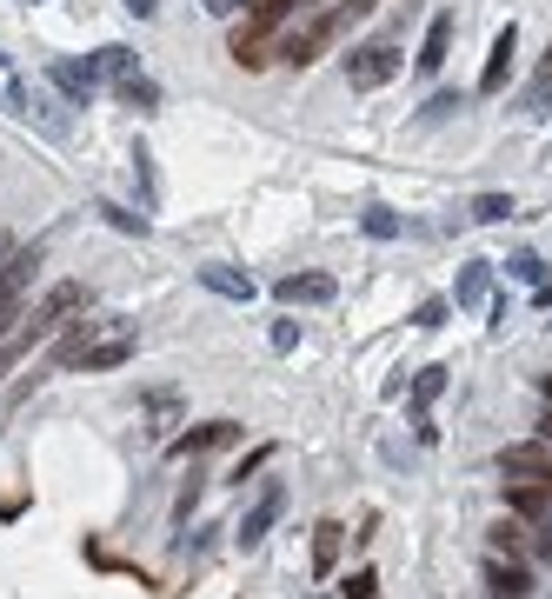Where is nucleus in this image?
Instances as JSON below:
<instances>
[{
  "mask_svg": "<svg viewBox=\"0 0 552 599\" xmlns=\"http://www.w3.org/2000/svg\"><path fill=\"white\" fill-rule=\"evenodd\" d=\"M492 547H500V553H519V547H526L519 520H500V526H492Z\"/></svg>",
  "mask_w": 552,
  "mask_h": 599,
  "instance_id": "obj_24",
  "label": "nucleus"
},
{
  "mask_svg": "<svg viewBox=\"0 0 552 599\" xmlns=\"http://www.w3.org/2000/svg\"><path fill=\"white\" fill-rule=\"evenodd\" d=\"M379 592V573H353L347 586H340V599H373Z\"/></svg>",
  "mask_w": 552,
  "mask_h": 599,
  "instance_id": "obj_25",
  "label": "nucleus"
},
{
  "mask_svg": "<svg viewBox=\"0 0 552 599\" xmlns=\"http://www.w3.org/2000/svg\"><path fill=\"white\" fill-rule=\"evenodd\" d=\"M80 307H87V287H80V280L47 287V294H40L27 313H21V326H14V334L0 340V379H8V373H14V366H21V360L40 347V340H47V334H61V326H67V313H80Z\"/></svg>",
  "mask_w": 552,
  "mask_h": 599,
  "instance_id": "obj_2",
  "label": "nucleus"
},
{
  "mask_svg": "<svg viewBox=\"0 0 552 599\" xmlns=\"http://www.w3.org/2000/svg\"><path fill=\"white\" fill-rule=\"evenodd\" d=\"M47 80H53V87H61V93L74 100V107H93V87H100L87 61H47Z\"/></svg>",
  "mask_w": 552,
  "mask_h": 599,
  "instance_id": "obj_7",
  "label": "nucleus"
},
{
  "mask_svg": "<svg viewBox=\"0 0 552 599\" xmlns=\"http://www.w3.org/2000/svg\"><path fill=\"white\" fill-rule=\"evenodd\" d=\"M87 67H93V80H106V87H127V80L140 74V61H134V47H100V53H93Z\"/></svg>",
  "mask_w": 552,
  "mask_h": 599,
  "instance_id": "obj_9",
  "label": "nucleus"
},
{
  "mask_svg": "<svg viewBox=\"0 0 552 599\" xmlns=\"http://www.w3.org/2000/svg\"><path fill=\"white\" fill-rule=\"evenodd\" d=\"M200 8H206V14H240L247 0H200Z\"/></svg>",
  "mask_w": 552,
  "mask_h": 599,
  "instance_id": "obj_30",
  "label": "nucleus"
},
{
  "mask_svg": "<svg viewBox=\"0 0 552 599\" xmlns=\"http://www.w3.org/2000/svg\"><path fill=\"white\" fill-rule=\"evenodd\" d=\"M447 47H453V14H432L426 47H419V74H439V67H447Z\"/></svg>",
  "mask_w": 552,
  "mask_h": 599,
  "instance_id": "obj_12",
  "label": "nucleus"
},
{
  "mask_svg": "<svg viewBox=\"0 0 552 599\" xmlns=\"http://www.w3.org/2000/svg\"><path fill=\"white\" fill-rule=\"evenodd\" d=\"M273 294H280L287 307H319V300H334V280H326V274H287Z\"/></svg>",
  "mask_w": 552,
  "mask_h": 599,
  "instance_id": "obj_10",
  "label": "nucleus"
},
{
  "mask_svg": "<svg viewBox=\"0 0 552 599\" xmlns=\"http://www.w3.org/2000/svg\"><path fill=\"white\" fill-rule=\"evenodd\" d=\"M34 274H40V247H21L8 266H0V340L21 326V313H27V287H34Z\"/></svg>",
  "mask_w": 552,
  "mask_h": 599,
  "instance_id": "obj_4",
  "label": "nucleus"
},
{
  "mask_svg": "<svg viewBox=\"0 0 552 599\" xmlns=\"http://www.w3.org/2000/svg\"><path fill=\"white\" fill-rule=\"evenodd\" d=\"M539 426H545V440H552V413H545V420H539Z\"/></svg>",
  "mask_w": 552,
  "mask_h": 599,
  "instance_id": "obj_33",
  "label": "nucleus"
},
{
  "mask_svg": "<svg viewBox=\"0 0 552 599\" xmlns=\"http://www.w3.org/2000/svg\"><path fill=\"white\" fill-rule=\"evenodd\" d=\"M400 47L393 40H373V47H353L347 53V80L360 87V93H373V87H386V80H400Z\"/></svg>",
  "mask_w": 552,
  "mask_h": 599,
  "instance_id": "obj_5",
  "label": "nucleus"
},
{
  "mask_svg": "<svg viewBox=\"0 0 552 599\" xmlns=\"http://www.w3.org/2000/svg\"><path fill=\"white\" fill-rule=\"evenodd\" d=\"M273 347L293 353V347H300V326H293V320H273Z\"/></svg>",
  "mask_w": 552,
  "mask_h": 599,
  "instance_id": "obj_28",
  "label": "nucleus"
},
{
  "mask_svg": "<svg viewBox=\"0 0 552 599\" xmlns=\"http://www.w3.org/2000/svg\"><path fill=\"white\" fill-rule=\"evenodd\" d=\"M526 547H532V560H545V566H552V520H532Z\"/></svg>",
  "mask_w": 552,
  "mask_h": 599,
  "instance_id": "obj_22",
  "label": "nucleus"
},
{
  "mask_svg": "<svg viewBox=\"0 0 552 599\" xmlns=\"http://www.w3.org/2000/svg\"><path fill=\"white\" fill-rule=\"evenodd\" d=\"M293 8H313V0H253V34H273Z\"/></svg>",
  "mask_w": 552,
  "mask_h": 599,
  "instance_id": "obj_16",
  "label": "nucleus"
},
{
  "mask_svg": "<svg viewBox=\"0 0 552 599\" xmlns=\"http://www.w3.org/2000/svg\"><path fill=\"white\" fill-rule=\"evenodd\" d=\"M153 8L160 0H127V14H140V21H153Z\"/></svg>",
  "mask_w": 552,
  "mask_h": 599,
  "instance_id": "obj_31",
  "label": "nucleus"
},
{
  "mask_svg": "<svg viewBox=\"0 0 552 599\" xmlns=\"http://www.w3.org/2000/svg\"><path fill=\"white\" fill-rule=\"evenodd\" d=\"M373 8H379V0H340V8H319V14H313L300 34H287V40H280V61H287V67H313L319 53L334 47L347 27H360Z\"/></svg>",
  "mask_w": 552,
  "mask_h": 599,
  "instance_id": "obj_3",
  "label": "nucleus"
},
{
  "mask_svg": "<svg viewBox=\"0 0 552 599\" xmlns=\"http://www.w3.org/2000/svg\"><path fill=\"white\" fill-rule=\"evenodd\" d=\"M134 353H140V334L127 320H93L87 313L74 334L53 347V366L61 373H106V366H127Z\"/></svg>",
  "mask_w": 552,
  "mask_h": 599,
  "instance_id": "obj_1",
  "label": "nucleus"
},
{
  "mask_svg": "<svg viewBox=\"0 0 552 599\" xmlns=\"http://www.w3.org/2000/svg\"><path fill=\"white\" fill-rule=\"evenodd\" d=\"M0 100H14V107H21V87H14V74H8V61H0Z\"/></svg>",
  "mask_w": 552,
  "mask_h": 599,
  "instance_id": "obj_29",
  "label": "nucleus"
},
{
  "mask_svg": "<svg viewBox=\"0 0 552 599\" xmlns=\"http://www.w3.org/2000/svg\"><path fill=\"white\" fill-rule=\"evenodd\" d=\"M513 274H519L526 287H539V280H545V260H539V253H519V260H513Z\"/></svg>",
  "mask_w": 552,
  "mask_h": 599,
  "instance_id": "obj_26",
  "label": "nucleus"
},
{
  "mask_svg": "<svg viewBox=\"0 0 552 599\" xmlns=\"http://www.w3.org/2000/svg\"><path fill=\"white\" fill-rule=\"evenodd\" d=\"M366 234H373V240H393V234H400V221H393L386 207H366Z\"/></svg>",
  "mask_w": 552,
  "mask_h": 599,
  "instance_id": "obj_23",
  "label": "nucleus"
},
{
  "mask_svg": "<svg viewBox=\"0 0 552 599\" xmlns=\"http://www.w3.org/2000/svg\"><path fill=\"white\" fill-rule=\"evenodd\" d=\"M234 440H240L234 420H206V426L187 433V440H174V453H213V447H234Z\"/></svg>",
  "mask_w": 552,
  "mask_h": 599,
  "instance_id": "obj_11",
  "label": "nucleus"
},
{
  "mask_svg": "<svg viewBox=\"0 0 552 599\" xmlns=\"http://www.w3.org/2000/svg\"><path fill=\"white\" fill-rule=\"evenodd\" d=\"M200 287H213L219 300H253V280L234 274V266H200Z\"/></svg>",
  "mask_w": 552,
  "mask_h": 599,
  "instance_id": "obj_15",
  "label": "nucleus"
},
{
  "mask_svg": "<svg viewBox=\"0 0 552 599\" xmlns=\"http://www.w3.org/2000/svg\"><path fill=\"white\" fill-rule=\"evenodd\" d=\"M287 513V486H266V494H260V507L240 520V547H260V539L273 533V520H280Z\"/></svg>",
  "mask_w": 552,
  "mask_h": 599,
  "instance_id": "obj_6",
  "label": "nucleus"
},
{
  "mask_svg": "<svg viewBox=\"0 0 552 599\" xmlns=\"http://www.w3.org/2000/svg\"><path fill=\"white\" fill-rule=\"evenodd\" d=\"M453 300H460V307H479V300H486V260H466V266H460Z\"/></svg>",
  "mask_w": 552,
  "mask_h": 599,
  "instance_id": "obj_17",
  "label": "nucleus"
},
{
  "mask_svg": "<svg viewBox=\"0 0 552 599\" xmlns=\"http://www.w3.org/2000/svg\"><path fill=\"white\" fill-rule=\"evenodd\" d=\"M513 53H519V27H500V40H492V61H486V74H479V93H500V87H506Z\"/></svg>",
  "mask_w": 552,
  "mask_h": 599,
  "instance_id": "obj_8",
  "label": "nucleus"
},
{
  "mask_svg": "<svg viewBox=\"0 0 552 599\" xmlns=\"http://www.w3.org/2000/svg\"><path fill=\"white\" fill-rule=\"evenodd\" d=\"M466 213H473V221H486V227H492V221H506V213H513V194H479V200H473Z\"/></svg>",
  "mask_w": 552,
  "mask_h": 599,
  "instance_id": "obj_20",
  "label": "nucleus"
},
{
  "mask_svg": "<svg viewBox=\"0 0 552 599\" xmlns=\"http://www.w3.org/2000/svg\"><path fill=\"white\" fill-rule=\"evenodd\" d=\"M266 61H273V34H253V27H240V34H234V67H253V74H260Z\"/></svg>",
  "mask_w": 552,
  "mask_h": 599,
  "instance_id": "obj_14",
  "label": "nucleus"
},
{
  "mask_svg": "<svg viewBox=\"0 0 552 599\" xmlns=\"http://www.w3.org/2000/svg\"><path fill=\"white\" fill-rule=\"evenodd\" d=\"M539 107H552V47H545V61H539V74L526 87V114H539Z\"/></svg>",
  "mask_w": 552,
  "mask_h": 599,
  "instance_id": "obj_18",
  "label": "nucleus"
},
{
  "mask_svg": "<svg viewBox=\"0 0 552 599\" xmlns=\"http://www.w3.org/2000/svg\"><path fill=\"white\" fill-rule=\"evenodd\" d=\"M539 307H552V280H539Z\"/></svg>",
  "mask_w": 552,
  "mask_h": 599,
  "instance_id": "obj_32",
  "label": "nucleus"
},
{
  "mask_svg": "<svg viewBox=\"0 0 552 599\" xmlns=\"http://www.w3.org/2000/svg\"><path fill=\"white\" fill-rule=\"evenodd\" d=\"M439 387H447V366H419V387H413V413H426L439 400Z\"/></svg>",
  "mask_w": 552,
  "mask_h": 599,
  "instance_id": "obj_19",
  "label": "nucleus"
},
{
  "mask_svg": "<svg viewBox=\"0 0 552 599\" xmlns=\"http://www.w3.org/2000/svg\"><path fill=\"white\" fill-rule=\"evenodd\" d=\"M413 326H447V300H419V313H413Z\"/></svg>",
  "mask_w": 552,
  "mask_h": 599,
  "instance_id": "obj_27",
  "label": "nucleus"
},
{
  "mask_svg": "<svg viewBox=\"0 0 552 599\" xmlns=\"http://www.w3.org/2000/svg\"><path fill=\"white\" fill-rule=\"evenodd\" d=\"M486 586H492V599H532V573L526 566H506V560L486 566Z\"/></svg>",
  "mask_w": 552,
  "mask_h": 599,
  "instance_id": "obj_13",
  "label": "nucleus"
},
{
  "mask_svg": "<svg viewBox=\"0 0 552 599\" xmlns=\"http://www.w3.org/2000/svg\"><path fill=\"white\" fill-rule=\"evenodd\" d=\"M334 553H340V526H334V520H326V526L313 533V566L326 573V566H334Z\"/></svg>",
  "mask_w": 552,
  "mask_h": 599,
  "instance_id": "obj_21",
  "label": "nucleus"
}]
</instances>
